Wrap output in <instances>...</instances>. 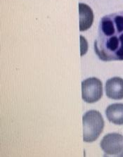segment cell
I'll return each mask as SVG.
<instances>
[{
    "mask_svg": "<svg viewBox=\"0 0 123 157\" xmlns=\"http://www.w3.org/2000/svg\"><path fill=\"white\" fill-rule=\"evenodd\" d=\"M103 95V85L96 78H87L82 82V97L87 103L98 101Z\"/></svg>",
    "mask_w": 123,
    "mask_h": 157,
    "instance_id": "3",
    "label": "cell"
},
{
    "mask_svg": "<svg viewBox=\"0 0 123 157\" xmlns=\"http://www.w3.org/2000/svg\"><path fill=\"white\" fill-rule=\"evenodd\" d=\"M100 146L105 154H119L123 151V135L115 132L107 134L101 140Z\"/></svg>",
    "mask_w": 123,
    "mask_h": 157,
    "instance_id": "4",
    "label": "cell"
},
{
    "mask_svg": "<svg viewBox=\"0 0 123 157\" xmlns=\"http://www.w3.org/2000/svg\"><path fill=\"white\" fill-rule=\"evenodd\" d=\"M94 42L96 55L103 61L123 60V11L106 15L99 22Z\"/></svg>",
    "mask_w": 123,
    "mask_h": 157,
    "instance_id": "1",
    "label": "cell"
},
{
    "mask_svg": "<svg viewBox=\"0 0 123 157\" xmlns=\"http://www.w3.org/2000/svg\"><path fill=\"white\" fill-rule=\"evenodd\" d=\"M80 30L84 31L91 27L94 21V13L91 9L87 4H79Z\"/></svg>",
    "mask_w": 123,
    "mask_h": 157,
    "instance_id": "6",
    "label": "cell"
},
{
    "mask_svg": "<svg viewBox=\"0 0 123 157\" xmlns=\"http://www.w3.org/2000/svg\"><path fill=\"white\" fill-rule=\"evenodd\" d=\"M106 94L108 98L119 100L123 99V79L114 77L108 79L106 82Z\"/></svg>",
    "mask_w": 123,
    "mask_h": 157,
    "instance_id": "5",
    "label": "cell"
},
{
    "mask_svg": "<svg viewBox=\"0 0 123 157\" xmlns=\"http://www.w3.org/2000/svg\"><path fill=\"white\" fill-rule=\"evenodd\" d=\"M103 157H123V151L119 154H115V155H109V154H105L103 155Z\"/></svg>",
    "mask_w": 123,
    "mask_h": 157,
    "instance_id": "8",
    "label": "cell"
},
{
    "mask_svg": "<svg viewBox=\"0 0 123 157\" xmlns=\"http://www.w3.org/2000/svg\"><path fill=\"white\" fill-rule=\"evenodd\" d=\"M106 115L110 122L115 125H123V104H113L107 107Z\"/></svg>",
    "mask_w": 123,
    "mask_h": 157,
    "instance_id": "7",
    "label": "cell"
},
{
    "mask_svg": "<svg viewBox=\"0 0 123 157\" xmlns=\"http://www.w3.org/2000/svg\"><path fill=\"white\" fill-rule=\"evenodd\" d=\"M83 123V140L85 142H92L99 138L103 132L104 121L100 112L90 110L82 117Z\"/></svg>",
    "mask_w": 123,
    "mask_h": 157,
    "instance_id": "2",
    "label": "cell"
}]
</instances>
